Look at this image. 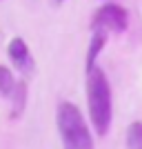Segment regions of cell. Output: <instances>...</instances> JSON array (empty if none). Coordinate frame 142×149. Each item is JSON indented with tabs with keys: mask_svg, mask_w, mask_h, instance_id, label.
<instances>
[{
	"mask_svg": "<svg viewBox=\"0 0 142 149\" xmlns=\"http://www.w3.org/2000/svg\"><path fill=\"white\" fill-rule=\"evenodd\" d=\"M9 100H11V109H13L11 118H20L27 107V80H18V87H16V91Z\"/></svg>",
	"mask_w": 142,
	"mask_h": 149,
	"instance_id": "6",
	"label": "cell"
},
{
	"mask_svg": "<svg viewBox=\"0 0 142 149\" xmlns=\"http://www.w3.org/2000/svg\"><path fill=\"white\" fill-rule=\"evenodd\" d=\"M64 2H67V0H51V5H53V7H60V5H64Z\"/></svg>",
	"mask_w": 142,
	"mask_h": 149,
	"instance_id": "9",
	"label": "cell"
},
{
	"mask_svg": "<svg viewBox=\"0 0 142 149\" xmlns=\"http://www.w3.org/2000/svg\"><path fill=\"white\" fill-rule=\"evenodd\" d=\"M91 27H100V29L109 31V33H124L127 27H129V16L124 11V7L116 5L111 0H107V5H102L98 11L93 13V20H91Z\"/></svg>",
	"mask_w": 142,
	"mask_h": 149,
	"instance_id": "3",
	"label": "cell"
},
{
	"mask_svg": "<svg viewBox=\"0 0 142 149\" xmlns=\"http://www.w3.org/2000/svg\"><path fill=\"white\" fill-rule=\"evenodd\" d=\"M109 31L100 29V27H91V40H89V49H87V71L96 67V60L102 54V49L107 47V40H109Z\"/></svg>",
	"mask_w": 142,
	"mask_h": 149,
	"instance_id": "5",
	"label": "cell"
},
{
	"mask_svg": "<svg viewBox=\"0 0 142 149\" xmlns=\"http://www.w3.org/2000/svg\"><path fill=\"white\" fill-rule=\"evenodd\" d=\"M56 125H58V134H60V140L64 147H71V149L93 147V138L89 134L87 120L73 102H60L58 105Z\"/></svg>",
	"mask_w": 142,
	"mask_h": 149,
	"instance_id": "2",
	"label": "cell"
},
{
	"mask_svg": "<svg viewBox=\"0 0 142 149\" xmlns=\"http://www.w3.org/2000/svg\"><path fill=\"white\" fill-rule=\"evenodd\" d=\"M105 2H107V0H105Z\"/></svg>",
	"mask_w": 142,
	"mask_h": 149,
	"instance_id": "10",
	"label": "cell"
},
{
	"mask_svg": "<svg viewBox=\"0 0 142 149\" xmlns=\"http://www.w3.org/2000/svg\"><path fill=\"white\" fill-rule=\"evenodd\" d=\"M87 107H89V118H91L96 134L107 136L113 118L111 82L98 65L87 71Z\"/></svg>",
	"mask_w": 142,
	"mask_h": 149,
	"instance_id": "1",
	"label": "cell"
},
{
	"mask_svg": "<svg viewBox=\"0 0 142 149\" xmlns=\"http://www.w3.org/2000/svg\"><path fill=\"white\" fill-rule=\"evenodd\" d=\"M127 147L142 149V123H131L127 129Z\"/></svg>",
	"mask_w": 142,
	"mask_h": 149,
	"instance_id": "8",
	"label": "cell"
},
{
	"mask_svg": "<svg viewBox=\"0 0 142 149\" xmlns=\"http://www.w3.org/2000/svg\"><path fill=\"white\" fill-rule=\"evenodd\" d=\"M7 54H9V58H11L13 67L18 69V74H22L25 78H31V76H33V71H36V60H33V56H31L27 42L20 36L11 38V42L7 45Z\"/></svg>",
	"mask_w": 142,
	"mask_h": 149,
	"instance_id": "4",
	"label": "cell"
},
{
	"mask_svg": "<svg viewBox=\"0 0 142 149\" xmlns=\"http://www.w3.org/2000/svg\"><path fill=\"white\" fill-rule=\"evenodd\" d=\"M16 87H18V80L13 78L11 69L5 67V65H0V96H2V98H11Z\"/></svg>",
	"mask_w": 142,
	"mask_h": 149,
	"instance_id": "7",
	"label": "cell"
}]
</instances>
